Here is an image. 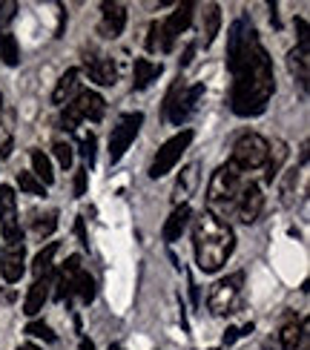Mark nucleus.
Returning <instances> with one entry per match:
<instances>
[{
  "label": "nucleus",
  "mask_w": 310,
  "mask_h": 350,
  "mask_svg": "<svg viewBox=\"0 0 310 350\" xmlns=\"http://www.w3.org/2000/svg\"><path fill=\"white\" fill-rule=\"evenodd\" d=\"M227 69L233 75L230 107L239 118H256L268 109L276 92L273 61L261 46L259 32L247 18H239L227 35Z\"/></svg>",
  "instance_id": "obj_1"
},
{
  "label": "nucleus",
  "mask_w": 310,
  "mask_h": 350,
  "mask_svg": "<svg viewBox=\"0 0 310 350\" xmlns=\"http://www.w3.org/2000/svg\"><path fill=\"white\" fill-rule=\"evenodd\" d=\"M193 247H196V265L201 273H218L233 256L235 236L227 221H218L216 215L204 213L196 218L193 227Z\"/></svg>",
  "instance_id": "obj_2"
},
{
  "label": "nucleus",
  "mask_w": 310,
  "mask_h": 350,
  "mask_svg": "<svg viewBox=\"0 0 310 350\" xmlns=\"http://www.w3.org/2000/svg\"><path fill=\"white\" fill-rule=\"evenodd\" d=\"M247 184H250V178L235 167H230V164L218 167L210 178V187H207V213L216 215L218 221L233 218L235 204H239Z\"/></svg>",
  "instance_id": "obj_3"
},
{
  "label": "nucleus",
  "mask_w": 310,
  "mask_h": 350,
  "mask_svg": "<svg viewBox=\"0 0 310 350\" xmlns=\"http://www.w3.org/2000/svg\"><path fill=\"white\" fill-rule=\"evenodd\" d=\"M103 109H107V104H103V98H101L98 92L81 90V92L64 107L61 126L66 129V133H75L81 121H101V118H103Z\"/></svg>",
  "instance_id": "obj_4"
},
{
  "label": "nucleus",
  "mask_w": 310,
  "mask_h": 350,
  "mask_svg": "<svg viewBox=\"0 0 310 350\" xmlns=\"http://www.w3.org/2000/svg\"><path fill=\"white\" fill-rule=\"evenodd\" d=\"M268 152H270V141L268 138H261L256 133H247V135H242L239 141H235L233 155H230L227 164L247 175V172L264 167V161H268Z\"/></svg>",
  "instance_id": "obj_5"
},
{
  "label": "nucleus",
  "mask_w": 310,
  "mask_h": 350,
  "mask_svg": "<svg viewBox=\"0 0 310 350\" xmlns=\"http://www.w3.org/2000/svg\"><path fill=\"white\" fill-rule=\"evenodd\" d=\"M201 95H204V86H201V83L184 86V83L179 81V83H175L172 90H170L167 100H164V118H167L170 124H175V126L187 124V118L196 112Z\"/></svg>",
  "instance_id": "obj_6"
},
{
  "label": "nucleus",
  "mask_w": 310,
  "mask_h": 350,
  "mask_svg": "<svg viewBox=\"0 0 310 350\" xmlns=\"http://www.w3.org/2000/svg\"><path fill=\"white\" fill-rule=\"evenodd\" d=\"M242 284H244V273H233L227 279H221L213 284L210 299H207V308L216 316H230L239 310L242 304Z\"/></svg>",
  "instance_id": "obj_7"
},
{
  "label": "nucleus",
  "mask_w": 310,
  "mask_h": 350,
  "mask_svg": "<svg viewBox=\"0 0 310 350\" xmlns=\"http://www.w3.org/2000/svg\"><path fill=\"white\" fill-rule=\"evenodd\" d=\"M193 129H181V133H175L170 141L161 144V150L155 152L153 158V167H150V178H164V175L181 161V155L187 152V147L193 144Z\"/></svg>",
  "instance_id": "obj_8"
},
{
  "label": "nucleus",
  "mask_w": 310,
  "mask_h": 350,
  "mask_svg": "<svg viewBox=\"0 0 310 350\" xmlns=\"http://www.w3.org/2000/svg\"><path fill=\"white\" fill-rule=\"evenodd\" d=\"M141 124H144V115L141 112H127L124 118L118 121V126L112 129V135H109V161L112 164H118L127 155L129 144L135 141Z\"/></svg>",
  "instance_id": "obj_9"
},
{
  "label": "nucleus",
  "mask_w": 310,
  "mask_h": 350,
  "mask_svg": "<svg viewBox=\"0 0 310 350\" xmlns=\"http://www.w3.org/2000/svg\"><path fill=\"white\" fill-rule=\"evenodd\" d=\"M0 232H3L6 244L23 241L21 218H18V198H14V189L9 184H0Z\"/></svg>",
  "instance_id": "obj_10"
},
{
  "label": "nucleus",
  "mask_w": 310,
  "mask_h": 350,
  "mask_svg": "<svg viewBox=\"0 0 310 350\" xmlns=\"http://www.w3.org/2000/svg\"><path fill=\"white\" fill-rule=\"evenodd\" d=\"M193 9H196V3H181L164 23H161V52H170L175 46L179 35L190 26V21H193Z\"/></svg>",
  "instance_id": "obj_11"
},
{
  "label": "nucleus",
  "mask_w": 310,
  "mask_h": 350,
  "mask_svg": "<svg viewBox=\"0 0 310 350\" xmlns=\"http://www.w3.org/2000/svg\"><path fill=\"white\" fill-rule=\"evenodd\" d=\"M261 207H264V196H261V187L250 181L244 187V193L239 198V204H235V213L233 218H239L242 224H253L256 218L261 215Z\"/></svg>",
  "instance_id": "obj_12"
},
{
  "label": "nucleus",
  "mask_w": 310,
  "mask_h": 350,
  "mask_svg": "<svg viewBox=\"0 0 310 350\" xmlns=\"http://www.w3.org/2000/svg\"><path fill=\"white\" fill-rule=\"evenodd\" d=\"M26 265V253H23V241H14V244H6L3 256H0V275H3V282L14 284L21 282L23 275V267Z\"/></svg>",
  "instance_id": "obj_13"
},
{
  "label": "nucleus",
  "mask_w": 310,
  "mask_h": 350,
  "mask_svg": "<svg viewBox=\"0 0 310 350\" xmlns=\"http://www.w3.org/2000/svg\"><path fill=\"white\" fill-rule=\"evenodd\" d=\"M101 26H98V32L103 35V38H109V40H115V38H121V32H124V26H127V9L121 6V3H103L101 6Z\"/></svg>",
  "instance_id": "obj_14"
},
{
  "label": "nucleus",
  "mask_w": 310,
  "mask_h": 350,
  "mask_svg": "<svg viewBox=\"0 0 310 350\" xmlns=\"http://www.w3.org/2000/svg\"><path fill=\"white\" fill-rule=\"evenodd\" d=\"M83 64H86V75H90V81H95V83H101V86H112V83H115L118 72H115V66H112L109 57L86 55Z\"/></svg>",
  "instance_id": "obj_15"
},
{
  "label": "nucleus",
  "mask_w": 310,
  "mask_h": 350,
  "mask_svg": "<svg viewBox=\"0 0 310 350\" xmlns=\"http://www.w3.org/2000/svg\"><path fill=\"white\" fill-rule=\"evenodd\" d=\"M78 92H81V72L78 69H66L64 75H61V81H57L55 92H52V104L66 107Z\"/></svg>",
  "instance_id": "obj_16"
},
{
  "label": "nucleus",
  "mask_w": 310,
  "mask_h": 350,
  "mask_svg": "<svg viewBox=\"0 0 310 350\" xmlns=\"http://www.w3.org/2000/svg\"><path fill=\"white\" fill-rule=\"evenodd\" d=\"M190 218H193V210H190L187 204H179V207L172 210V215L167 218V224H164V241H179L181 232L190 224Z\"/></svg>",
  "instance_id": "obj_17"
},
{
  "label": "nucleus",
  "mask_w": 310,
  "mask_h": 350,
  "mask_svg": "<svg viewBox=\"0 0 310 350\" xmlns=\"http://www.w3.org/2000/svg\"><path fill=\"white\" fill-rule=\"evenodd\" d=\"M161 64H153V61H146V57H138L135 66H132V86L135 90H144V86H150L153 81L161 78Z\"/></svg>",
  "instance_id": "obj_18"
},
{
  "label": "nucleus",
  "mask_w": 310,
  "mask_h": 350,
  "mask_svg": "<svg viewBox=\"0 0 310 350\" xmlns=\"http://www.w3.org/2000/svg\"><path fill=\"white\" fill-rule=\"evenodd\" d=\"M196 184H198V164H190V167H184V170H181L179 181H175L172 201H175V204H184V201L190 198V193L196 189Z\"/></svg>",
  "instance_id": "obj_19"
},
{
  "label": "nucleus",
  "mask_w": 310,
  "mask_h": 350,
  "mask_svg": "<svg viewBox=\"0 0 310 350\" xmlns=\"http://www.w3.org/2000/svg\"><path fill=\"white\" fill-rule=\"evenodd\" d=\"M305 330H307V322H299L296 316H290L287 322L282 325V333H279V339H282V350H299V345L305 339Z\"/></svg>",
  "instance_id": "obj_20"
},
{
  "label": "nucleus",
  "mask_w": 310,
  "mask_h": 350,
  "mask_svg": "<svg viewBox=\"0 0 310 350\" xmlns=\"http://www.w3.org/2000/svg\"><path fill=\"white\" fill-rule=\"evenodd\" d=\"M47 299H49V282H47V279H35V284L29 287L23 313H26V316H38V313L43 310V304H47Z\"/></svg>",
  "instance_id": "obj_21"
},
{
  "label": "nucleus",
  "mask_w": 310,
  "mask_h": 350,
  "mask_svg": "<svg viewBox=\"0 0 310 350\" xmlns=\"http://www.w3.org/2000/svg\"><path fill=\"white\" fill-rule=\"evenodd\" d=\"M64 275H66V273H64ZM69 279H72V293H78L83 304H90V301L95 299V279H92V275L86 273L83 267H81L78 273H72Z\"/></svg>",
  "instance_id": "obj_22"
},
{
  "label": "nucleus",
  "mask_w": 310,
  "mask_h": 350,
  "mask_svg": "<svg viewBox=\"0 0 310 350\" xmlns=\"http://www.w3.org/2000/svg\"><path fill=\"white\" fill-rule=\"evenodd\" d=\"M287 64H290V72L299 78V83L307 90V66H310V49H305V46H296L290 52V57H287Z\"/></svg>",
  "instance_id": "obj_23"
},
{
  "label": "nucleus",
  "mask_w": 310,
  "mask_h": 350,
  "mask_svg": "<svg viewBox=\"0 0 310 350\" xmlns=\"http://www.w3.org/2000/svg\"><path fill=\"white\" fill-rule=\"evenodd\" d=\"M287 158V147L282 141H273L270 144V152H268V161H264V167H268V172H264V181H273L279 170H282V161Z\"/></svg>",
  "instance_id": "obj_24"
},
{
  "label": "nucleus",
  "mask_w": 310,
  "mask_h": 350,
  "mask_svg": "<svg viewBox=\"0 0 310 350\" xmlns=\"http://www.w3.org/2000/svg\"><path fill=\"white\" fill-rule=\"evenodd\" d=\"M218 29H221V9L216 3H207L204 6V46H210L216 40Z\"/></svg>",
  "instance_id": "obj_25"
},
{
  "label": "nucleus",
  "mask_w": 310,
  "mask_h": 350,
  "mask_svg": "<svg viewBox=\"0 0 310 350\" xmlns=\"http://www.w3.org/2000/svg\"><path fill=\"white\" fill-rule=\"evenodd\" d=\"M55 253H57V244H47V247H43V250L35 256V261H32V273H35V279H47V275L52 273Z\"/></svg>",
  "instance_id": "obj_26"
},
{
  "label": "nucleus",
  "mask_w": 310,
  "mask_h": 350,
  "mask_svg": "<svg viewBox=\"0 0 310 350\" xmlns=\"http://www.w3.org/2000/svg\"><path fill=\"white\" fill-rule=\"evenodd\" d=\"M32 175L43 184V187H49L55 181V172H52V164H49V158L43 155L40 150H32Z\"/></svg>",
  "instance_id": "obj_27"
},
{
  "label": "nucleus",
  "mask_w": 310,
  "mask_h": 350,
  "mask_svg": "<svg viewBox=\"0 0 310 350\" xmlns=\"http://www.w3.org/2000/svg\"><path fill=\"white\" fill-rule=\"evenodd\" d=\"M0 57H3V64H9V66H18V61H21L18 40L9 32H3V38H0Z\"/></svg>",
  "instance_id": "obj_28"
},
{
  "label": "nucleus",
  "mask_w": 310,
  "mask_h": 350,
  "mask_svg": "<svg viewBox=\"0 0 310 350\" xmlns=\"http://www.w3.org/2000/svg\"><path fill=\"white\" fill-rule=\"evenodd\" d=\"M55 227H57V215H55V213H47V215H38V218H35L32 232H35L38 239H43V236H52Z\"/></svg>",
  "instance_id": "obj_29"
},
{
  "label": "nucleus",
  "mask_w": 310,
  "mask_h": 350,
  "mask_svg": "<svg viewBox=\"0 0 310 350\" xmlns=\"http://www.w3.org/2000/svg\"><path fill=\"white\" fill-rule=\"evenodd\" d=\"M18 184H21L23 193H29V196H47V187H43L32 172H21L18 175Z\"/></svg>",
  "instance_id": "obj_30"
},
{
  "label": "nucleus",
  "mask_w": 310,
  "mask_h": 350,
  "mask_svg": "<svg viewBox=\"0 0 310 350\" xmlns=\"http://www.w3.org/2000/svg\"><path fill=\"white\" fill-rule=\"evenodd\" d=\"M81 155H83V161H86L83 167L90 170V167L95 164V135H92V133H86V135L81 138Z\"/></svg>",
  "instance_id": "obj_31"
},
{
  "label": "nucleus",
  "mask_w": 310,
  "mask_h": 350,
  "mask_svg": "<svg viewBox=\"0 0 310 350\" xmlns=\"http://www.w3.org/2000/svg\"><path fill=\"white\" fill-rule=\"evenodd\" d=\"M26 333H29V336H38V339L55 342V333L49 330V325H43V322H29V325H26Z\"/></svg>",
  "instance_id": "obj_32"
},
{
  "label": "nucleus",
  "mask_w": 310,
  "mask_h": 350,
  "mask_svg": "<svg viewBox=\"0 0 310 350\" xmlns=\"http://www.w3.org/2000/svg\"><path fill=\"white\" fill-rule=\"evenodd\" d=\"M55 158H57V164H61L64 170L72 164V147H69V144H64V141H55Z\"/></svg>",
  "instance_id": "obj_33"
},
{
  "label": "nucleus",
  "mask_w": 310,
  "mask_h": 350,
  "mask_svg": "<svg viewBox=\"0 0 310 350\" xmlns=\"http://www.w3.org/2000/svg\"><path fill=\"white\" fill-rule=\"evenodd\" d=\"M146 49L158 52L161 49V23H150V35H146Z\"/></svg>",
  "instance_id": "obj_34"
},
{
  "label": "nucleus",
  "mask_w": 310,
  "mask_h": 350,
  "mask_svg": "<svg viewBox=\"0 0 310 350\" xmlns=\"http://www.w3.org/2000/svg\"><path fill=\"white\" fill-rule=\"evenodd\" d=\"M86 175H90V170H86V167H81V170L75 172V196H78V198L86 193Z\"/></svg>",
  "instance_id": "obj_35"
},
{
  "label": "nucleus",
  "mask_w": 310,
  "mask_h": 350,
  "mask_svg": "<svg viewBox=\"0 0 310 350\" xmlns=\"http://www.w3.org/2000/svg\"><path fill=\"white\" fill-rule=\"evenodd\" d=\"M250 330H253V325H244L242 330H239V327H227V333H224V345H233L235 339L244 336V333H250Z\"/></svg>",
  "instance_id": "obj_36"
},
{
  "label": "nucleus",
  "mask_w": 310,
  "mask_h": 350,
  "mask_svg": "<svg viewBox=\"0 0 310 350\" xmlns=\"http://www.w3.org/2000/svg\"><path fill=\"white\" fill-rule=\"evenodd\" d=\"M296 32H299V46H305V49H310L307 46V23H305V18H296Z\"/></svg>",
  "instance_id": "obj_37"
},
{
  "label": "nucleus",
  "mask_w": 310,
  "mask_h": 350,
  "mask_svg": "<svg viewBox=\"0 0 310 350\" xmlns=\"http://www.w3.org/2000/svg\"><path fill=\"white\" fill-rule=\"evenodd\" d=\"M75 232H78V239H81V244L86 247L90 241H86V230H83V218H78V224H75Z\"/></svg>",
  "instance_id": "obj_38"
},
{
  "label": "nucleus",
  "mask_w": 310,
  "mask_h": 350,
  "mask_svg": "<svg viewBox=\"0 0 310 350\" xmlns=\"http://www.w3.org/2000/svg\"><path fill=\"white\" fill-rule=\"evenodd\" d=\"M9 152H12V141L3 144V150H0V161H3V158H9Z\"/></svg>",
  "instance_id": "obj_39"
},
{
  "label": "nucleus",
  "mask_w": 310,
  "mask_h": 350,
  "mask_svg": "<svg viewBox=\"0 0 310 350\" xmlns=\"http://www.w3.org/2000/svg\"><path fill=\"white\" fill-rule=\"evenodd\" d=\"M78 350H95V345H92L90 339H81V345H78Z\"/></svg>",
  "instance_id": "obj_40"
},
{
  "label": "nucleus",
  "mask_w": 310,
  "mask_h": 350,
  "mask_svg": "<svg viewBox=\"0 0 310 350\" xmlns=\"http://www.w3.org/2000/svg\"><path fill=\"white\" fill-rule=\"evenodd\" d=\"M18 350H40V347H35V345H21Z\"/></svg>",
  "instance_id": "obj_41"
},
{
  "label": "nucleus",
  "mask_w": 310,
  "mask_h": 350,
  "mask_svg": "<svg viewBox=\"0 0 310 350\" xmlns=\"http://www.w3.org/2000/svg\"><path fill=\"white\" fill-rule=\"evenodd\" d=\"M109 350H124V347L121 345H109Z\"/></svg>",
  "instance_id": "obj_42"
},
{
  "label": "nucleus",
  "mask_w": 310,
  "mask_h": 350,
  "mask_svg": "<svg viewBox=\"0 0 310 350\" xmlns=\"http://www.w3.org/2000/svg\"><path fill=\"white\" fill-rule=\"evenodd\" d=\"M0 100H3V98H0Z\"/></svg>",
  "instance_id": "obj_43"
}]
</instances>
